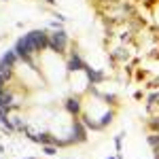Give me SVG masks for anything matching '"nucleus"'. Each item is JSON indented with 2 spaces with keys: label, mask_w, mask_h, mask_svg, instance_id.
I'll use <instances>...</instances> for the list:
<instances>
[{
  "label": "nucleus",
  "mask_w": 159,
  "mask_h": 159,
  "mask_svg": "<svg viewBox=\"0 0 159 159\" xmlns=\"http://www.w3.org/2000/svg\"><path fill=\"white\" fill-rule=\"evenodd\" d=\"M106 159H117V157H115V155H110V157H106Z\"/></svg>",
  "instance_id": "obj_23"
},
{
  "label": "nucleus",
  "mask_w": 159,
  "mask_h": 159,
  "mask_svg": "<svg viewBox=\"0 0 159 159\" xmlns=\"http://www.w3.org/2000/svg\"><path fill=\"white\" fill-rule=\"evenodd\" d=\"M61 106H64V110H66V112H68V115H70L72 119H79V117L83 115L85 102H83V96H81V93H72V96L64 98Z\"/></svg>",
  "instance_id": "obj_4"
},
{
  "label": "nucleus",
  "mask_w": 159,
  "mask_h": 159,
  "mask_svg": "<svg viewBox=\"0 0 159 159\" xmlns=\"http://www.w3.org/2000/svg\"><path fill=\"white\" fill-rule=\"evenodd\" d=\"M112 121H115V108H106L104 112H102V117L98 119V123H100V127H102V132L108 127V125H112Z\"/></svg>",
  "instance_id": "obj_9"
},
{
  "label": "nucleus",
  "mask_w": 159,
  "mask_h": 159,
  "mask_svg": "<svg viewBox=\"0 0 159 159\" xmlns=\"http://www.w3.org/2000/svg\"><path fill=\"white\" fill-rule=\"evenodd\" d=\"M11 104H15V91L11 87H2L0 89V108H11Z\"/></svg>",
  "instance_id": "obj_7"
},
{
  "label": "nucleus",
  "mask_w": 159,
  "mask_h": 159,
  "mask_svg": "<svg viewBox=\"0 0 159 159\" xmlns=\"http://www.w3.org/2000/svg\"><path fill=\"white\" fill-rule=\"evenodd\" d=\"M47 28L49 30H64V24H61L60 19H51L49 24H47Z\"/></svg>",
  "instance_id": "obj_16"
},
{
  "label": "nucleus",
  "mask_w": 159,
  "mask_h": 159,
  "mask_svg": "<svg viewBox=\"0 0 159 159\" xmlns=\"http://www.w3.org/2000/svg\"><path fill=\"white\" fill-rule=\"evenodd\" d=\"M85 76H87V81H89V85H102L104 81H106V72L104 70H100V68H93V66H89L87 64L85 66Z\"/></svg>",
  "instance_id": "obj_6"
},
{
  "label": "nucleus",
  "mask_w": 159,
  "mask_h": 159,
  "mask_svg": "<svg viewBox=\"0 0 159 159\" xmlns=\"http://www.w3.org/2000/svg\"><path fill=\"white\" fill-rule=\"evenodd\" d=\"M2 38H4V34H0V40H2Z\"/></svg>",
  "instance_id": "obj_25"
},
{
  "label": "nucleus",
  "mask_w": 159,
  "mask_h": 159,
  "mask_svg": "<svg viewBox=\"0 0 159 159\" xmlns=\"http://www.w3.org/2000/svg\"><path fill=\"white\" fill-rule=\"evenodd\" d=\"M144 125L148 127V132H159V112H157V115H151V117H147Z\"/></svg>",
  "instance_id": "obj_11"
},
{
  "label": "nucleus",
  "mask_w": 159,
  "mask_h": 159,
  "mask_svg": "<svg viewBox=\"0 0 159 159\" xmlns=\"http://www.w3.org/2000/svg\"><path fill=\"white\" fill-rule=\"evenodd\" d=\"M0 155H4V144L0 142Z\"/></svg>",
  "instance_id": "obj_21"
},
{
  "label": "nucleus",
  "mask_w": 159,
  "mask_h": 159,
  "mask_svg": "<svg viewBox=\"0 0 159 159\" xmlns=\"http://www.w3.org/2000/svg\"><path fill=\"white\" fill-rule=\"evenodd\" d=\"M13 119V125H15V129H17V132H28V123L24 121V117H19V115H13L11 117Z\"/></svg>",
  "instance_id": "obj_12"
},
{
  "label": "nucleus",
  "mask_w": 159,
  "mask_h": 159,
  "mask_svg": "<svg viewBox=\"0 0 159 159\" xmlns=\"http://www.w3.org/2000/svg\"><path fill=\"white\" fill-rule=\"evenodd\" d=\"M115 157H117V159H125V157H123V155H121V153H117V155H115Z\"/></svg>",
  "instance_id": "obj_22"
},
{
  "label": "nucleus",
  "mask_w": 159,
  "mask_h": 159,
  "mask_svg": "<svg viewBox=\"0 0 159 159\" xmlns=\"http://www.w3.org/2000/svg\"><path fill=\"white\" fill-rule=\"evenodd\" d=\"M134 98H136V100H142V98H144V93H142V89H138V91H134Z\"/></svg>",
  "instance_id": "obj_19"
},
{
  "label": "nucleus",
  "mask_w": 159,
  "mask_h": 159,
  "mask_svg": "<svg viewBox=\"0 0 159 159\" xmlns=\"http://www.w3.org/2000/svg\"><path fill=\"white\" fill-rule=\"evenodd\" d=\"M19 64H21V60H19V55L15 53V49H7L2 55H0V72L7 74V76L13 81L15 70H17Z\"/></svg>",
  "instance_id": "obj_2"
},
{
  "label": "nucleus",
  "mask_w": 159,
  "mask_h": 159,
  "mask_svg": "<svg viewBox=\"0 0 159 159\" xmlns=\"http://www.w3.org/2000/svg\"><path fill=\"white\" fill-rule=\"evenodd\" d=\"M153 17H155V24L159 25V0H157V4L153 7Z\"/></svg>",
  "instance_id": "obj_17"
},
{
  "label": "nucleus",
  "mask_w": 159,
  "mask_h": 159,
  "mask_svg": "<svg viewBox=\"0 0 159 159\" xmlns=\"http://www.w3.org/2000/svg\"><path fill=\"white\" fill-rule=\"evenodd\" d=\"M43 2H45V4H49V7H55V2H57V0H43Z\"/></svg>",
  "instance_id": "obj_20"
},
{
  "label": "nucleus",
  "mask_w": 159,
  "mask_h": 159,
  "mask_svg": "<svg viewBox=\"0 0 159 159\" xmlns=\"http://www.w3.org/2000/svg\"><path fill=\"white\" fill-rule=\"evenodd\" d=\"M21 159H36V157H21Z\"/></svg>",
  "instance_id": "obj_24"
},
{
  "label": "nucleus",
  "mask_w": 159,
  "mask_h": 159,
  "mask_svg": "<svg viewBox=\"0 0 159 159\" xmlns=\"http://www.w3.org/2000/svg\"><path fill=\"white\" fill-rule=\"evenodd\" d=\"M40 153L47 155V157H53V155H57V147H53V144H40Z\"/></svg>",
  "instance_id": "obj_14"
},
{
  "label": "nucleus",
  "mask_w": 159,
  "mask_h": 159,
  "mask_svg": "<svg viewBox=\"0 0 159 159\" xmlns=\"http://www.w3.org/2000/svg\"><path fill=\"white\" fill-rule=\"evenodd\" d=\"M144 108H147V112H153L155 108H159V89H155V91H151V93H147L144 96Z\"/></svg>",
  "instance_id": "obj_8"
},
{
  "label": "nucleus",
  "mask_w": 159,
  "mask_h": 159,
  "mask_svg": "<svg viewBox=\"0 0 159 159\" xmlns=\"http://www.w3.org/2000/svg\"><path fill=\"white\" fill-rule=\"evenodd\" d=\"M68 138H70V142L74 144H83V142H87L89 140V129L85 127V123L81 121V117L79 119H72V123H70V132H68Z\"/></svg>",
  "instance_id": "obj_3"
},
{
  "label": "nucleus",
  "mask_w": 159,
  "mask_h": 159,
  "mask_svg": "<svg viewBox=\"0 0 159 159\" xmlns=\"http://www.w3.org/2000/svg\"><path fill=\"white\" fill-rule=\"evenodd\" d=\"M70 47V36L66 30H49V47L47 51L57 53V55H66Z\"/></svg>",
  "instance_id": "obj_1"
},
{
  "label": "nucleus",
  "mask_w": 159,
  "mask_h": 159,
  "mask_svg": "<svg viewBox=\"0 0 159 159\" xmlns=\"http://www.w3.org/2000/svg\"><path fill=\"white\" fill-rule=\"evenodd\" d=\"M55 17H57V19H60L61 24H66V21H68V17H66V15H64V13H55Z\"/></svg>",
  "instance_id": "obj_18"
},
{
  "label": "nucleus",
  "mask_w": 159,
  "mask_h": 159,
  "mask_svg": "<svg viewBox=\"0 0 159 159\" xmlns=\"http://www.w3.org/2000/svg\"><path fill=\"white\" fill-rule=\"evenodd\" d=\"M87 66L85 57L79 53V49L76 47H72V49L66 53V72L68 74H74V72H83Z\"/></svg>",
  "instance_id": "obj_5"
},
{
  "label": "nucleus",
  "mask_w": 159,
  "mask_h": 159,
  "mask_svg": "<svg viewBox=\"0 0 159 159\" xmlns=\"http://www.w3.org/2000/svg\"><path fill=\"white\" fill-rule=\"evenodd\" d=\"M123 136H125V134H117L115 138H112V142H115V148H117V153H121V148H123Z\"/></svg>",
  "instance_id": "obj_15"
},
{
  "label": "nucleus",
  "mask_w": 159,
  "mask_h": 159,
  "mask_svg": "<svg viewBox=\"0 0 159 159\" xmlns=\"http://www.w3.org/2000/svg\"><path fill=\"white\" fill-rule=\"evenodd\" d=\"M2 2H9V0H2Z\"/></svg>",
  "instance_id": "obj_26"
},
{
  "label": "nucleus",
  "mask_w": 159,
  "mask_h": 159,
  "mask_svg": "<svg viewBox=\"0 0 159 159\" xmlns=\"http://www.w3.org/2000/svg\"><path fill=\"white\" fill-rule=\"evenodd\" d=\"M102 2H108V0H102Z\"/></svg>",
  "instance_id": "obj_27"
},
{
  "label": "nucleus",
  "mask_w": 159,
  "mask_h": 159,
  "mask_svg": "<svg viewBox=\"0 0 159 159\" xmlns=\"http://www.w3.org/2000/svg\"><path fill=\"white\" fill-rule=\"evenodd\" d=\"M100 100H102L106 106H110V108H117V106H119V96L112 93V91H102V93H100Z\"/></svg>",
  "instance_id": "obj_10"
},
{
  "label": "nucleus",
  "mask_w": 159,
  "mask_h": 159,
  "mask_svg": "<svg viewBox=\"0 0 159 159\" xmlns=\"http://www.w3.org/2000/svg\"><path fill=\"white\" fill-rule=\"evenodd\" d=\"M147 144L153 151H159V132H148L147 136Z\"/></svg>",
  "instance_id": "obj_13"
}]
</instances>
